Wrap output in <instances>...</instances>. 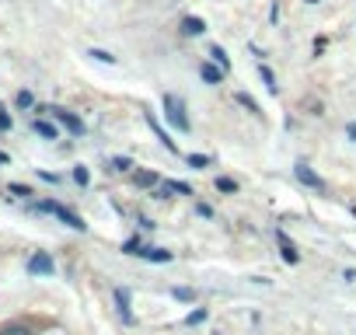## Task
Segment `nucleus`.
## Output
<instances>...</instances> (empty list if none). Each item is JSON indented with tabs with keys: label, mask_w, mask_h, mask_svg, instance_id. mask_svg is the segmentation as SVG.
Segmentation results:
<instances>
[{
	"label": "nucleus",
	"mask_w": 356,
	"mask_h": 335,
	"mask_svg": "<svg viewBox=\"0 0 356 335\" xmlns=\"http://www.w3.org/2000/svg\"><path fill=\"white\" fill-rule=\"evenodd\" d=\"M32 129H35L42 140H60V129H56V122H49V119H35Z\"/></svg>",
	"instance_id": "10"
},
{
	"label": "nucleus",
	"mask_w": 356,
	"mask_h": 335,
	"mask_svg": "<svg viewBox=\"0 0 356 335\" xmlns=\"http://www.w3.org/2000/svg\"><path fill=\"white\" fill-rule=\"evenodd\" d=\"M217 189L220 193H238V182L234 179H217Z\"/></svg>",
	"instance_id": "21"
},
{
	"label": "nucleus",
	"mask_w": 356,
	"mask_h": 335,
	"mask_svg": "<svg viewBox=\"0 0 356 335\" xmlns=\"http://www.w3.org/2000/svg\"><path fill=\"white\" fill-rule=\"evenodd\" d=\"M29 272H32V276H53V272H56V262H53L46 252H35V255L29 259Z\"/></svg>",
	"instance_id": "5"
},
{
	"label": "nucleus",
	"mask_w": 356,
	"mask_h": 335,
	"mask_svg": "<svg viewBox=\"0 0 356 335\" xmlns=\"http://www.w3.org/2000/svg\"><path fill=\"white\" fill-rule=\"evenodd\" d=\"M112 168H115V172H129L133 161H129V157H112Z\"/></svg>",
	"instance_id": "22"
},
{
	"label": "nucleus",
	"mask_w": 356,
	"mask_h": 335,
	"mask_svg": "<svg viewBox=\"0 0 356 335\" xmlns=\"http://www.w3.org/2000/svg\"><path fill=\"white\" fill-rule=\"evenodd\" d=\"M293 175H297V182H300V186H307V189H314V193H325V179L314 172L311 164H304V161H300V164L293 168Z\"/></svg>",
	"instance_id": "3"
},
{
	"label": "nucleus",
	"mask_w": 356,
	"mask_h": 335,
	"mask_svg": "<svg viewBox=\"0 0 356 335\" xmlns=\"http://www.w3.org/2000/svg\"><path fill=\"white\" fill-rule=\"evenodd\" d=\"M88 56H91V60H98V63H108V67L115 63V56H112V53H105V49H88Z\"/></svg>",
	"instance_id": "16"
},
{
	"label": "nucleus",
	"mask_w": 356,
	"mask_h": 335,
	"mask_svg": "<svg viewBox=\"0 0 356 335\" xmlns=\"http://www.w3.org/2000/svg\"><path fill=\"white\" fill-rule=\"evenodd\" d=\"M224 74H227V70H224L220 63H203V67H200V77H203L207 84H220Z\"/></svg>",
	"instance_id": "8"
},
{
	"label": "nucleus",
	"mask_w": 356,
	"mask_h": 335,
	"mask_svg": "<svg viewBox=\"0 0 356 335\" xmlns=\"http://www.w3.org/2000/svg\"><path fill=\"white\" fill-rule=\"evenodd\" d=\"M346 136H349V140L356 143V122H346Z\"/></svg>",
	"instance_id": "27"
},
{
	"label": "nucleus",
	"mask_w": 356,
	"mask_h": 335,
	"mask_svg": "<svg viewBox=\"0 0 356 335\" xmlns=\"http://www.w3.org/2000/svg\"><path fill=\"white\" fill-rule=\"evenodd\" d=\"M0 335H32V328L29 325H4V328H0Z\"/></svg>",
	"instance_id": "15"
},
{
	"label": "nucleus",
	"mask_w": 356,
	"mask_h": 335,
	"mask_svg": "<svg viewBox=\"0 0 356 335\" xmlns=\"http://www.w3.org/2000/svg\"><path fill=\"white\" fill-rule=\"evenodd\" d=\"M238 105H245L248 112H255V115H259V101H255L252 95H245V91H238Z\"/></svg>",
	"instance_id": "17"
},
{
	"label": "nucleus",
	"mask_w": 356,
	"mask_h": 335,
	"mask_svg": "<svg viewBox=\"0 0 356 335\" xmlns=\"http://www.w3.org/2000/svg\"><path fill=\"white\" fill-rule=\"evenodd\" d=\"M168 193H178V196H196L186 182H175V179H164V182H161V189H157V196H168Z\"/></svg>",
	"instance_id": "9"
},
{
	"label": "nucleus",
	"mask_w": 356,
	"mask_h": 335,
	"mask_svg": "<svg viewBox=\"0 0 356 335\" xmlns=\"http://www.w3.org/2000/svg\"><path fill=\"white\" fill-rule=\"evenodd\" d=\"M259 77H262V84H266V88H269V91H273V95H276V91H280V84H276V77H273V70H269V67H266V63H262V67H259Z\"/></svg>",
	"instance_id": "13"
},
{
	"label": "nucleus",
	"mask_w": 356,
	"mask_h": 335,
	"mask_svg": "<svg viewBox=\"0 0 356 335\" xmlns=\"http://www.w3.org/2000/svg\"><path fill=\"white\" fill-rule=\"evenodd\" d=\"M46 112H49V115H53V119H56L60 126H67V129H70L74 136H81V133H84V122H81V119H77L74 112H67V108H46Z\"/></svg>",
	"instance_id": "4"
},
{
	"label": "nucleus",
	"mask_w": 356,
	"mask_h": 335,
	"mask_svg": "<svg viewBox=\"0 0 356 335\" xmlns=\"http://www.w3.org/2000/svg\"><path fill=\"white\" fill-rule=\"evenodd\" d=\"M18 105H22V108H32V105H35L32 91H18Z\"/></svg>",
	"instance_id": "23"
},
{
	"label": "nucleus",
	"mask_w": 356,
	"mask_h": 335,
	"mask_svg": "<svg viewBox=\"0 0 356 335\" xmlns=\"http://www.w3.org/2000/svg\"><path fill=\"white\" fill-rule=\"evenodd\" d=\"M74 179H77V186H88V182H91L88 168H74Z\"/></svg>",
	"instance_id": "24"
},
{
	"label": "nucleus",
	"mask_w": 356,
	"mask_h": 335,
	"mask_svg": "<svg viewBox=\"0 0 356 335\" xmlns=\"http://www.w3.org/2000/svg\"><path fill=\"white\" fill-rule=\"evenodd\" d=\"M276 241H280V255H283V262L297 265V262H300V252H297V245L286 238V231H276Z\"/></svg>",
	"instance_id": "6"
},
{
	"label": "nucleus",
	"mask_w": 356,
	"mask_h": 335,
	"mask_svg": "<svg viewBox=\"0 0 356 335\" xmlns=\"http://www.w3.org/2000/svg\"><path fill=\"white\" fill-rule=\"evenodd\" d=\"M203 321H207V311H203V307H200V311H189V314H186V325H203Z\"/></svg>",
	"instance_id": "20"
},
{
	"label": "nucleus",
	"mask_w": 356,
	"mask_h": 335,
	"mask_svg": "<svg viewBox=\"0 0 356 335\" xmlns=\"http://www.w3.org/2000/svg\"><path fill=\"white\" fill-rule=\"evenodd\" d=\"M196 213H200V217H207V220H210V217H213V210H210V206H207V203H196Z\"/></svg>",
	"instance_id": "26"
},
{
	"label": "nucleus",
	"mask_w": 356,
	"mask_h": 335,
	"mask_svg": "<svg viewBox=\"0 0 356 335\" xmlns=\"http://www.w3.org/2000/svg\"><path fill=\"white\" fill-rule=\"evenodd\" d=\"M182 32H186V35H203V32H207V22H203V18H186V22H182Z\"/></svg>",
	"instance_id": "12"
},
{
	"label": "nucleus",
	"mask_w": 356,
	"mask_h": 335,
	"mask_svg": "<svg viewBox=\"0 0 356 335\" xmlns=\"http://www.w3.org/2000/svg\"><path fill=\"white\" fill-rule=\"evenodd\" d=\"M0 129H11V115H8V108H0Z\"/></svg>",
	"instance_id": "25"
},
{
	"label": "nucleus",
	"mask_w": 356,
	"mask_h": 335,
	"mask_svg": "<svg viewBox=\"0 0 356 335\" xmlns=\"http://www.w3.org/2000/svg\"><path fill=\"white\" fill-rule=\"evenodd\" d=\"M136 186L150 189V186H157V175H154V172H136Z\"/></svg>",
	"instance_id": "18"
},
{
	"label": "nucleus",
	"mask_w": 356,
	"mask_h": 335,
	"mask_svg": "<svg viewBox=\"0 0 356 335\" xmlns=\"http://www.w3.org/2000/svg\"><path fill=\"white\" fill-rule=\"evenodd\" d=\"M186 161H189V168H207V164H210V157H207V154H189Z\"/></svg>",
	"instance_id": "19"
},
{
	"label": "nucleus",
	"mask_w": 356,
	"mask_h": 335,
	"mask_svg": "<svg viewBox=\"0 0 356 335\" xmlns=\"http://www.w3.org/2000/svg\"><path fill=\"white\" fill-rule=\"evenodd\" d=\"M115 307H119V318L126 325H133V307H129V290L126 286H115Z\"/></svg>",
	"instance_id": "7"
},
{
	"label": "nucleus",
	"mask_w": 356,
	"mask_h": 335,
	"mask_svg": "<svg viewBox=\"0 0 356 335\" xmlns=\"http://www.w3.org/2000/svg\"><path fill=\"white\" fill-rule=\"evenodd\" d=\"M147 122H150V129L157 133V140H161V143H164V147H168V150L175 154V150H178V143H175V140H171V136H168V133H164V129L157 126V119H154V115H147Z\"/></svg>",
	"instance_id": "11"
},
{
	"label": "nucleus",
	"mask_w": 356,
	"mask_h": 335,
	"mask_svg": "<svg viewBox=\"0 0 356 335\" xmlns=\"http://www.w3.org/2000/svg\"><path fill=\"white\" fill-rule=\"evenodd\" d=\"M39 210H42V213H53V217H56V220H63L70 231H84V227H88L77 213H70V210H67V206H60V203H39Z\"/></svg>",
	"instance_id": "2"
},
{
	"label": "nucleus",
	"mask_w": 356,
	"mask_h": 335,
	"mask_svg": "<svg viewBox=\"0 0 356 335\" xmlns=\"http://www.w3.org/2000/svg\"><path fill=\"white\" fill-rule=\"evenodd\" d=\"M161 108H164V115H168V122L178 129V133H189L193 129V122H189V115H186V101L178 98V95H161Z\"/></svg>",
	"instance_id": "1"
},
{
	"label": "nucleus",
	"mask_w": 356,
	"mask_h": 335,
	"mask_svg": "<svg viewBox=\"0 0 356 335\" xmlns=\"http://www.w3.org/2000/svg\"><path fill=\"white\" fill-rule=\"evenodd\" d=\"M210 60H213V63H220L224 70H231V60H227V53H224L220 46H213V49H210Z\"/></svg>",
	"instance_id": "14"
}]
</instances>
